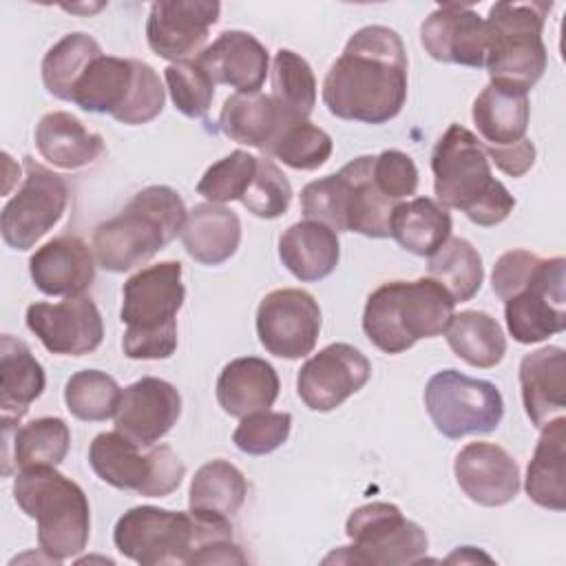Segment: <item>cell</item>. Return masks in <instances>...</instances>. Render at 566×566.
Returning <instances> with one entry per match:
<instances>
[{"mask_svg":"<svg viewBox=\"0 0 566 566\" xmlns=\"http://www.w3.org/2000/svg\"><path fill=\"white\" fill-rule=\"evenodd\" d=\"M407 99V51L382 24L358 29L323 80V104L347 122L385 124Z\"/></svg>","mask_w":566,"mask_h":566,"instance_id":"obj_1","label":"cell"},{"mask_svg":"<svg viewBox=\"0 0 566 566\" xmlns=\"http://www.w3.org/2000/svg\"><path fill=\"white\" fill-rule=\"evenodd\" d=\"M431 172L438 203L482 228L502 223L515 208V197L491 175L482 142L460 124H451L433 146Z\"/></svg>","mask_w":566,"mask_h":566,"instance_id":"obj_2","label":"cell"},{"mask_svg":"<svg viewBox=\"0 0 566 566\" xmlns=\"http://www.w3.org/2000/svg\"><path fill=\"white\" fill-rule=\"evenodd\" d=\"M188 210L170 186L139 190L119 214L102 221L93 232L97 265L108 272H128L150 261L175 237H181Z\"/></svg>","mask_w":566,"mask_h":566,"instance_id":"obj_3","label":"cell"},{"mask_svg":"<svg viewBox=\"0 0 566 566\" xmlns=\"http://www.w3.org/2000/svg\"><path fill=\"white\" fill-rule=\"evenodd\" d=\"M455 301L431 276L376 287L363 312L365 336L385 354H402L420 338L447 332Z\"/></svg>","mask_w":566,"mask_h":566,"instance_id":"obj_4","label":"cell"},{"mask_svg":"<svg viewBox=\"0 0 566 566\" xmlns=\"http://www.w3.org/2000/svg\"><path fill=\"white\" fill-rule=\"evenodd\" d=\"M186 298L181 263L142 268L122 287V349L133 360L170 358L177 349V312Z\"/></svg>","mask_w":566,"mask_h":566,"instance_id":"obj_5","label":"cell"},{"mask_svg":"<svg viewBox=\"0 0 566 566\" xmlns=\"http://www.w3.org/2000/svg\"><path fill=\"white\" fill-rule=\"evenodd\" d=\"M232 537L230 517L203 511L133 506L115 524L117 551L142 566L190 564L210 539Z\"/></svg>","mask_w":566,"mask_h":566,"instance_id":"obj_6","label":"cell"},{"mask_svg":"<svg viewBox=\"0 0 566 566\" xmlns=\"http://www.w3.org/2000/svg\"><path fill=\"white\" fill-rule=\"evenodd\" d=\"M13 497L22 513L38 524V546L49 562L62 564L80 555L91 535V506L77 482L55 471L35 467L18 471Z\"/></svg>","mask_w":566,"mask_h":566,"instance_id":"obj_7","label":"cell"},{"mask_svg":"<svg viewBox=\"0 0 566 566\" xmlns=\"http://www.w3.org/2000/svg\"><path fill=\"white\" fill-rule=\"evenodd\" d=\"M396 206L374 179V155H360L301 190L305 219L321 221L334 232H358L369 239L389 237Z\"/></svg>","mask_w":566,"mask_h":566,"instance_id":"obj_8","label":"cell"},{"mask_svg":"<svg viewBox=\"0 0 566 566\" xmlns=\"http://www.w3.org/2000/svg\"><path fill=\"white\" fill-rule=\"evenodd\" d=\"M551 2H495L489 9L484 66L491 84L528 93L546 71L542 31Z\"/></svg>","mask_w":566,"mask_h":566,"instance_id":"obj_9","label":"cell"},{"mask_svg":"<svg viewBox=\"0 0 566 566\" xmlns=\"http://www.w3.org/2000/svg\"><path fill=\"white\" fill-rule=\"evenodd\" d=\"M71 102L86 113H108L119 124L139 126L161 113L166 93L150 64L102 53L77 80Z\"/></svg>","mask_w":566,"mask_h":566,"instance_id":"obj_10","label":"cell"},{"mask_svg":"<svg viewBox=\"0 0 566 566\" xmlns=\"http://www.w3.org/2000/svg\"><path fill=\"white\" fill-rule=\"evenodd\" d=\"M124 433H97L88 447V464L95 475L122 491L144 497H166L181 484L186 464L168 444L148 447V453Z\"/></svg>","mask_w":566,"mask_h":566,"instance_id":"obj_11","label":"cell"},{"mask_svg":"<svg viewBox=\"0 0 566 566\" xmlns=\"http://www.w3.org/2000/svg\"><path fill=\"white\" fill-rule=\"evenodd\" d=\"M345 533L352 544L329 553L325 564H420L429 548L422 526L389 502H369L352 511Z\"/></svg>","mask_w":566,"mask_h":566,"instance_id":"obj_12","label":"cell"},{"mask_svg":"<svg viewBox=\"0 0 566 566\" xmlns=\"http://www.w3.org/2000/svg\"><path fill=\"white\" fill-rule=\"evenodd\" d=\"M424 407L433 427L451 440L491 433L504 416L500 389L489 380L464 376L458 369H442L429 378Z\"/></svg>","mask_w":566,"mask_h":566,"instance_id":"obj_13","label":"cell"},{"mask_svg":"<svg viewBox=\"0 0 566 566\" xmlns=\"http://www.w3.org/2000/svg\"><path fill=\"white\" fill-rule=\"evenodd\" d=\"M566 259H537L504 298L509 334L533 345L566 329Z\"/></svg>","mask_w":566,"mask_h":566,"instance_id":"obj_14","label":"cell"},{"mask_svg":"<svg viewBox=\"0 0 566 566\" xmlns=\"http://www.w3.org/2000/svg\"><path fill=\"white\" fill-rule=\"evenodd\" d=\"M66 203V181L33 157H24V181L4 203L0 214L4 243L13 250L33 248L53 226H57Z\"/></svg>","mask_w":566,"mask_h":566,"instance_id":"obj_15","label":"cell"},{"mask_svg":"<svg viewBox=\"0 0 566 566\" xmlns=\"http://www.w3.org/2000/svg\"><path fill=\"white\" fill-rule=\"evenodd\" d=\"M256 334L272 356L296 360L312 354L321 334L318 301L298 287L272 290L256 307Z\"/></svg>","mask_w":566,"mask_h":566,"instance_id":"obj_16","label":"cell"},{"mask_svg":"<svg viewBox=\"0 0 566 566\" xmlns=\"http://www.w3.org/2000/svg\"><path fill=\"white\" fill-rule=\"evenodd\" d=\"M371 376L367 356L349 343H332L307 358L296 376L298 398L312 411H332L360 391Z\"/></svg>","mask_w":566,"mask_h":566,"instance_id":"obj_17","label":"cell"},{"mask_svg":"<svg viewBox=\"0 0 566 566\" xmlns=\"http://www.w3.org/2000/svg\"><path fill=\"white\" fill-rule=\"evenodd\" d=\"M27 327L40 343L60 356H84L104 338L102 314L91 296H71L60 303H33L27 307Z\"/></svg>","mask_w":566,"mask_h":566,"instance_id":"obj_18","label":"cell"},{"mask_svg":"<svg viewBox=\"0 0 566 566\" xmlns=\"http://www.w3.org/2000/svg\"><path fill=\"white\" fill-rule=\"evenodd\" d=\"M221 4L214 0H159L150 4L146 40L155 55L181 62L201 53L210 27L217 24Z\"/></svg>","mask_w":566,"mask_h":566,"instance_id":"obj_19","label":"cell"},{"mask_svg":"<svg viewBox=\"0 0 566 566\" xmlns=\"http://www.w3.org/2000/svg\"><path fill=\"white\" fill-rule=\"evenodd\" d=\"M179 416V391L168 380L144 376L122 391L115 429L139 447H153L177 424Z\"/></svg>","mask_w":566,"mask_h":566,"instance_id":"obj_20","label":"cell"},{"mask_svg":"<svg viewBox=\"0 0 566 566\" xmlns=\"http://www.w3.org/2000/svg\"><path fill=\"white\" fill-rule=\"evenodd\" d=\"M420 42L438 62L482 69L486 55V24L471 7L447 2L424 18L420 24Z\"/></svg>","mask_w":566,"mask_h":566,"instance_id":"obj_21","label":"cell"},{"mask_svg":"<svg viewBox=\"0 0 566 566\" xmlns=\"http://www.w3.org/2000/svg\"><path fill=\"white\" fill-rule=\"evenodd\" d=\"M462 493L480 506H504L520 491V467L506 449L493 442L464 444L453 462Z\"/></svg>","mask_w":566,"mask_h":566,"instance_id":"obj_22","label":"cell"},{"mask_svg":"<svg viewBox=\"0 0 566 566\" xmlns=\"http://www.w3.org/2000/svg\"><path fill=\"white\" fill-rule=\"evenodd\" d=\"M95 252L75 234H60L29 259V274L46 296H80L95 281Z\"/></svg>","mask_w":566,"mask_h":566,"instance_id":"obj_23","label":"cell"},{"mask_svg":"<svg viewBox=\"0 0 566 566\" xmlns=\"http://www.w3.org/2000/svg\"><path fill=\"white\" fill-rule=\"evenodd\" d=\"M197 62L214 84L237 88V93H259L265 82L270 55L268 49L248 31H223L208 44Z\"/></svg>","mask_w":566,"mask_h":566,"instance_id":"obj_24","label":"cell"},{"mask_svg":"<svg viewBox=\"0 0 566 566\" xmlns=\"http://www.w3.org/2000/svg\"><path fill=\"white\" fill-rule=\"evenodd\" d=\"M524 411L535 427L562 416L566 407V354L546 345L526 354L520 363Z\"/></svg>","mask_w":566,"mask_h":566,"instance_id":"obj_25","label":"cell"},{"mask_svg":"<svg viewBox=\"0 0 566 566\" xmlns=\"http://www.w3.org/2000/svg\"><path fill=\"white\" fill-rule=\"evenodd\" d=\"M46 376L29 345L11 334L0 336V422L13 429L29 405L44 391Z\"/></svg>","mask_w":566,"mask_h":566,"instance_id":"obj_26","label":"cell"},{"mask_svg":"<svg viewBox=\"0 0 566 566\" xmlns=\"http://www.w3.org/2000/svg\"><path fill=\"white\" fill-rule=\"evenodd\" d=\"M279 389L276 369L268 360L243 356L221 369L217 378V402L228 416L243 418L270 409L279 398Z\"/></svg>","mask_w":566,"mask_h":566,"instance_id":"obj_27","label":"cell"},{"mask_svg":"<svg viewBox=\"0 0 566 566\" xmlns=\"http://www.w3.org/2000/svg\"><path fill=\"white\" fill-rule=\"evenodd\" d=\"M279 256L298 281L314 283L336 270L340 243L329 226L305 219L279 237Z\"/></svg>","mask_w":566,"mask_h":566,"instance_id":"obj_28","label":"cell"},{"mask_svg":"<svg viewBox=\"0 0 566 566\" xmlns=\"http://www.w3.org/2000/svg\"><path fill=\"white\" fill-rule=\"evenodd\" d=\"M287 119L265 93H234L226 97L219 113V128L237 144L270 153Z\"/></svg>","mask_w":566,"mask_h":566,"instance_id":"obj_29","label":"cell"},{"mask_svg":"<svg viewBox=\"0 0 566 566\" xmlns=\"http://www.w3.org/2000/svg\"><path fill=\"white\" fill-rule=\"evenodd\" d=\"M539 440L526 469V495L542 509H566V418L539 427Z\"/></svg>","mask_w":566,"mask_h":566,"instance_id":"obj_30","label":"cell"},{"mask_svg":"<svg viewBox=\"0 0 566 566\" xmlns=\"http://www.w3.org/2000/svg\"><path fill=\"white\" fill-rule=\"evenodd\" d=\"M181 243L197 263L221 265L241 243V221L237 212L221 203H197L188 210Z\"/></svg>","mask_w":566,"mask_h":566,"instance_id":"obj_31","label":"cell"},{"mask_svg":"<svg viewBox=\"0 0 566 566\" xmlns=\"http://www.w3.org/2000/svg\"><path fill=\"white\" fill-rule=\"evenodd\" d=\"M35 148L49 164L62 170H77L104 153V137L91 133L66 111H51L35 126Z\"/></svg>","mask_w":566,"mask_h":566,"instance_id":"obj_32","label":"cell"},{"mask_svg":"<svg viewBox=\"0 0 566 566\" xmlns=\"http://www.w3.org/2000/svg\"><path fill=\"white\" fill-rule=\"evenodd\" d=\"M528 93L486 84L473 102V124L480 133L482 146L504 148L522 142L528 128Z\"/></svg>","mask_w":566,"mask_h":566,"instance_id":"obj_33","label":"cell"},{"mask_svg":"<svg viewBox=\"0 0 566 566\" xmlns=\"http://www.w3.org/2000/svg\"><path fill=\"white\" fill-rule=\"evenodd\" d=\"M4 433V473L9 471V462L15 464L18 471L35 469V467H57L71 447V431L62 418L44 416L35 418L20 429L2 431Z\"/></svg>","mask_w":566,"mask_h":566,"instance_id":"obj_34","label":"cell"},{"mask_svg":"<svg viewBox=\"0 0 566 566\" xmlns=\"http://www.w3.org/2000/svg\"><path fill=\"white\" fill-rule=\"evenodd\" d=\"M389 237L416 256H431L451 237V214L429 197L400 201L391 214Z\"/></svg>","mask_w":566,"mask_h":566,"instance_id":"obj_35","label":"cell"},{"mask_svg":"<svg viewBox=\"0 0 566 566\" xmlns=\"http://www.w3.org/2000/svg\"><path fill=\"white\" fill-rule=\"evenodd\" d=\"M444 334L451 352L471 367H495L506 354V338L500 323L480 310L453 314Z\"/></svg>","mask_w":566,"mask_h":566,"instance_id":"obj_36","label":"cell"},{"mask_svg":"<svg viewBox=\"0 0 566 566\" xmlns=\"http://www.w3.org/2000/svg\"><path fill=\"white\" fill-rule=\"evenodd\" d=\"M248 497L245 475L228 460H210L197 469L188 489V506L192 511L232 517Z\"/></svg>","mask_w":566,"mask_h":566,"instance_id":"obj_37","label":"cell"},{"mask_svg":"<svg viewBox=\"0 0 566 566\" xmlns=\"http://www.w3.org/2000/svg\"><path fill=\"white\" fill-rule=\"evenodd\" d=\"M429 276L438 281L458 303L471 301L484 281L480 252L462 237H449L427 263Z\"/></svg>","mask_w":566,"mask_h":566,"instance_id":"obj_38","label":"cell"},{"mask_svg":"<svg viewBox=\"0 0 566 566\" xmlns=\"http://www.w3.org/2000/svg\"><path fill=\"white\" fill-rule=\"evenodd\" d=\"M102 55V46L86 33H66L57 40L42 60L44 88L64 102H71L73 88L86 66Z\"/></svg>","mask_w":566,"mask_h":566,"instance_id":"obj_39","label":"cell"},{"mask_svg":"<svg viewBox=\"0 0 566 566\" xmlns=\"http://www.w3.org/2000/svg\"><path fill=\"white\" fill-rule=\"evenodd\" d=\"M272 99L287 119H307L316 104V77L305 57L279 49L272 62Z\"/></svg>","mask_w":566,"mask_h":566,"instance_id":"obj_40","label":"cell"},{"mask_svg":"<svg viewBox=\"0 0 566 566\" xmlns=\"http://www.w3.org/2000/svg\"><path fill=\"white\" fill-rule=\"evenodd\" d=\"M122 389L113 376L99 369L75 371L64 385L66 409L84 422H102L115 416Z\"/></svg>","mask_w":566,"mask_h":566,"instance_id":"obj_41","label":"cell"},{"mask_svg":"<svg viewBox=\"0 0 566 566\" xmlns=\"http://www.w3.org/2000/svg\"><path fill=\"white\" fill-rule=\"evenodd\" d=\"M334 150L332 137L314 126L310 119L287 122L276 137L268 155L276 157L294 170H316L321 168Z\"/></svg>","mask_w":566,"mask_h":566,"instance_id":"obj_42","label":"cell"},{"mask_svg":"<svg viewBox=\"0 0 566 566\" xmlns=\"http://www.w3.org/2000/svg\"><path fill=\"white\" fill-rule=\"evenodd\" d=\"M168 93L179 113L192 119L206 117L214 97V82L206 69L195 60L170 62L164 71Z\"/></svg>","mask_w":566,"mask_h":566,"instance_id":"obj_43","label":"cell"},{"mask_svg":"<svg viewBox=\"0 0 566 566\" xmlns=\"http://www.w3.org/2000/svg\"><path fill=\"white\" fill-rule=\"evenodd\" d=\"M256 159L259 157L250 155L248 150H232L203 172V177L197 184V192L206 197L210 203L241 201L243 192L248 190L254 177Z\"/></svg>","mask_w":566,"mask_h":566,"instance_id":"obj_44","label":"cell"},{"mask_svg":"<svg viewBox=\"0 0 566 566\" xmlns=\"http://www.w3.org/2000/svg\"><path fill=\"white\" fill-rule=\"evenodd\" d=\"M292 201V186L283 170L268 157L256 159L254 177L241 197L248 212L259 219H279L287 212Z\"/></svg>","mask_w":566,"mask_h":566,"instance_id":"obj_45","label":"cell"},{"mask_svg":"<svg viewBox=\"0 0 566 566\" xmlns=\"http://www.w3.org/2000/svg\"><path fill=\"white\" fill-rule=\"evenodd\" d=\"M292 416L287 411H254L241 418L232 433V442L248 455H265L287 442Z\"/></svg>","mask_w":566,"mask_h":566,"instance_id":"obj_46","label":"cell"},{"mask_svg":"<svg viewBox=\"0 0 566 566\" xmlns=\"http://www.w3.org/2000/svg\"><path fill=\"white\" fill-rule=\"evenodd\" d=\"M374 179L382 195L400 203L402 199L416 195L418 168L407 153L389 148L374 155Z\"/></svg>","mask_w":566,"mask_h":566,"instance_id":"obj_47","label":"cell"},{"mask_svg":"<svg viewBox=\"0 0 566 566\" xmlns=\"http://www.w3.org/2000/svg\"><path fill=\"white\" fill-rule=\"evenodd\" d=\"M489 161H493L502 172L511 175V177H522L526 175L533 164H535V146L528 137H524L522 142L513 144V146H504V148H489L482 146Z\"/></svg>","mask_w":566,"mask_h":566,"instance_id":"obj_48","label":"cell"},{"mask_svg":"<svg viewBox=\"0 0 566 566\" xmlns=\"http://www.w3.org/2000/svg\"><path fill=\"white\" fill-rule=\"evenodd\" d=\"M478 559L493 562L489 555H484V553L475 551L473 546H462V548H458V551H455V553H451L444 562H478Z\"/></svg>","mask_w":566,"mask_h":566,"instance_id":"obj_49","label":"cell"}]
</instances>
